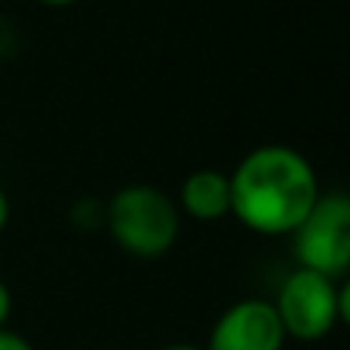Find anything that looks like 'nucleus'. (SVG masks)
I'll return each mask as SVG.
<instances>
[{
	"label": "nucleus",
	"instance_id": "obj_8",
	"mask_svg": "<svg viewBox=\"0 0 350 350\" xmlns=\"http://www.w3.org/2000/svg\"><path fill=\"white\" fill-rule=\"evenodd\" d=\"M0 350H34L22 335L10 332V329H0Z\"/></svg>",
	"mask_w": 350,
	"mask_h": 350
},
{
	"label": "nucleus",
	"instance_id": "obj_2",
	"mask_svg": "<svg viewBox=\"0 0 350 350\" xmlns=\"http://www.w3.org/2000/svg\"><path fill=\"white\" fill-rule=\"evenodd\" d=\"M108 228L123 252L135 258H160L178 240V209L157 187L129 185L111 200Z\"/></svg>",
	"mask_w": 350,
	"mask_h": 350
},
{
	"label": "nucleus",
	"instance_id": "obj_4",
	"mask_svg": "<svg viewBox=\"0 0 350 350\" xmlns=\"http://www.w3.org/2000/svg\"><path fill=\"white\" fill-rule=\"evenodd\" d=\"M273 308L286 338L320 341L338 326V280L295 267L280 286Z\"/></svg>",
	"mask_w": 350,
	"mask_h": 350
},
{
	"label": "nucleus",
	"instance_id": "obj_7",
	"mask_svg": "<svg viewBox=\"0 0 350 350\" xmlns=\"http://www.w3.org/2000/svg\"><path fill=\"white\" fill-rule=\"evenodd\" d=\"M338 323L350 326V273H345L338 283Z\"/></svg>",
	"mask_w": 350,
	"mask_h": 350
},
{
	"label": "nucleus",
	"instance_id": "obj_11",
	"mask_svg": "<svg viewBox=\"0 0 350 350\" xmlns=\"http://www.w3.org/2000/svg\"><path fill=\"white\" fill-rule=\"evenodd\" d=\"M40 3H46V6H71V3H77V0H40Z\"/></svg>",
	"mask_w": 350,
	"mask_h": 350
},
{
	"label": "nucleus",
	"instance_id": "obj_5",
	"mask_svg": "<svg viewBox=\"0 0 350 350\" xmlns=\"http://www.w3.org/2000/svg\"><path fill=\"white\" fill-rule=\"evenodd\" d=\"M286 332L273 301L243 298L215 320L206 350H283Z\"/></svg>",
	"mask_w": 350,
	"mask_h": 350
},
{
	"label": "nucleus",
	"instance_id": "obj_1",
	"mask_svg": "<svg viewBox=\"0 0 350 350\" xmlns=\"http://www.w3.org/2000/svg\"><path fill=\"white\" fill-rule=\"evenodd\" d=\"M320 197L317 172L286 145H261L230 175V212L261 237L292 234Z\"/></svg>",
	"mask_w": 350,
	"mask_h": 350
},
{
	"label": "nucleus",
	"instance_id": "obj_6",
	"mask_svg": "<svg viewBox=\"0 0 350 350\" xmlns=\"http://www.w3.org/2000/svg\"><path fill=\"white\" fill-rule=\"evenodd\" d=\"M181 206L197 221H218L230 212V175L200 170L181 185Z\"/></svg>",
	"mask_w": 350,
	"mask_h": 350
},
{
	"label": "nucleus",
	"instance_id": "obj_10",
	"mask_svg": "<svg viewBox=\"0 0 350 350\" xmlns=\"http://www.w3.org/2000/svg\"><path fill=\"white\" fill-rule=\"evenodd\" d=\"M6 221H10V203H6V193L0 191V230L6 228Z\"/></svg>",
	"mask_w": 350,
	"mask_h": 350
},
{
	"label": "nucleus",
	"instance_id": "obj_3",
	"mask_svg": "<svg viewBox=\"0 0 350 350\" xmlns=\"http://www.w3.org/2000/svg\"><path fill=\"white\" fill-rule=\"evenodd\" d=\"M292 237L298 267H310L332 280L350 273V193H320Z\"/></svg>",
	"mask_w": 350,
	"mask_h": 350
},
{
	"label": "nucleus",
	"instance_id": "obj_9",
	"mask_svg": "<svg viewBox=\"0 0 350 350\" xmlns=\"http://www.w3.org/2000/svg\"><path fill=\"white\" fill-rule=\"evenodd\" d=\"M10 310H12V295H10V289H6V283L0 280V329L10 320Z\"/></svg>",
	"mask_w": 350,
	"mask_h": 350
},
{
	"label": "nucleus",
	"instance_id": "obj_12",
	"mask_svg": "<svg viewBox=\"0 0 350 350\" xmlns=\"http://www.w3.org/2000/svg\"><path fill=\"white\" fill-rule=\"evenodd\" d=\"M160 350H206V347H193V345H170V347H160Z\"/></svg>",
	"mask_w": 350,
	"mask_h": 350
}]
</instances>
